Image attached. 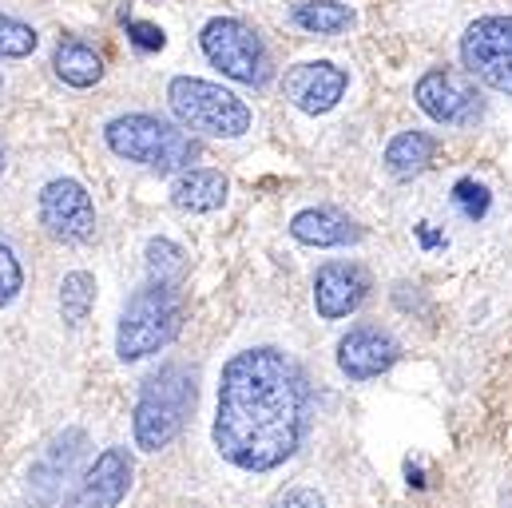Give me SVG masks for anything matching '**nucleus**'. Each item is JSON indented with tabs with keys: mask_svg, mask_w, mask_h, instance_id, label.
Masks as SVG:
<instances>
[{
	"mask_svg": "<svg viewBox=\"0 0 512 508\" xmlns=\"http://www.w3.org/2000/svg\"><path fill=\"white\" fill-rule=\"evenodd\" d=\"M310 389L302 370L274 346L235 354L219 374L215 449L243 473H270L290 461L306 437Z\"/></svg>",
	"mask_w": 512,
	"mask_h": 508,
	"instance_id": "obj_1",
	"label": "nucleus"
},
{
	"mask_svg": "<svg viewBox=\"0 0 512 508\" xmlns=\"http://www.w3.org/2000/svg\"><path fill=\"white\" fill-rule=\"evenodd\" d=\"M195 397H199V389H195V370L191 366L167 362L159 374H151L143 381V389L135 397V409H131L135 449H143V453L167 449L183 433V425L195 409Z\"/></svg>",
	"mask_w": 512,
	"mask_h": 508,
	"instance_id": "obj_2",
	"label": "nucleus"
},
{
	"mask_svg": "<svg viewBox=\"0 0 512 508\" xmlns=\"http://www.w3.org/2000/svg\"><path fill=\"white\" fill-rule=\"evenodd\" d=\"M183 326V294L179 286L143 282L128 298L120 326H116V354L120 362H143L159 354Z\"/></svg>",
	"mask_w": 512,
	"mask_h": 508,
	"instance_id": "obj_3",
	"label": "nucleus"
},
{
	"mask_svg": "<svg viewBox=\"0 0 512 508\" xmlns=\"http://www.w3.org/2000/svg\"><path fill=\"white\" fill-rule=\"evenodd\" d=\"M104 139L108 147L128 159L139 163L147 171H159V175H171V171H187L199 155V143L179 131V127L163 124L155 116H143V112H131V116H116L112 124L104 127Z\"/></svg>",
	"mask_w": 512,
	"mask_h": 508,
	"instance_id": "obj_4",
	"label": "nucleus"
},
{
	"mask_svg": "<svg viewBox=\"0 0 512 508\" xmlns=\"http://www.w3.org/2000/svg\"><path fill=\"white\" fill-rule=\"evenodd\" d=\"M167 104L183 127L215 135V139H239L251 131V120H255L251 108L235 92L211 80H195V76H175L167 84Z\"/></svg>",
	"mask_w": 512,
	"mask_h": 508,
	"instance_id": "obj_5",
	"label": "nucleus"
},
{
	"mask_svg": "<svg viewBox=\"0 0 512 508\" xmlns=\"http://www.w3.org/2000/svg\"><path fill=\"white\" fill-rule=\"evenodd\" d=\"M199 48H203V56H207L223 76H231V80H239V84H262V80H266V68H270L266 44L258 40L255 28H247V24L235 20V16H215V20H207L203 32H199Z\"/></svg>",
	"mask_w": 512,
	"mask_h": 508,
	"instance_id": "obj_6",
	"label": "nucleus"
},
{
	"mask_svg": "<svg viewBox=\"0 0 512 508\" xmlns=\"http://www.w3.org/2000/svg\"><path fill=\"white\" fill-rule=\"evenodd\" d=\"M461 60L469 76L493 92L512 96V16H481L461 36Z\"/></svg>",
	"mask_w": 512,
	"mask_h": 508,
	"instance_id": "obj_7",
	"label": "nucleus"
},
{
	"mask_svg": "<svg viewBox=\"0 0 512 508\" xmlns=\"http://www.w3.org/2000/svg\"><path fill=\"white\" fill-rule=\"evenodd\" d=\"M40 227L60 243H88L96 235V203L80 179H52L40 187Z\"/></svg>",
	"mask_w": 512,
	"mask_h": 508,
	"instance_id": "obj_8",
	"label": "nucleus"
},
{
	"mask_svg": "<svg viewBox=\"0 0 512 508\" xmlns=\"http://www.w3.org/2000/svg\"><path fill=\"white\" fill-rule=\"evenodd\" d=\"M413 96H417V108L429 120L445 127H473L485 112V104L477 96V84L461 72H449V68H429L417 80Z\"/></svg>",
	"mask_w": 512,
	"mask_h": 508,
	"instance_id": "obj_9",
	"label": "nucleus"
},
{
	"mask_svg": "<svg viewBox=\"0 0 512 508\" xmlns=\"http://www.w3.org/2000/svg\"><path fill=\"white\" fill-rule=\"evenodd\" d=\"M88 449L84 429H64L28 469V508H60L64 505V485L72 481L80 457Z\"/></svg>",
	"mask_w": 512,
	"mask_h": 508,
	"instance_id": "obj_10",
	"label": "nucleus"
},
{
	"mask_svg": "<svg viewBox=\"0 0 512 508\" xmlns=\"http://www.w3.org/2000/svg\"><path fill=\"white\" fill-rule=\"evenodd\" d=\"M131 481H135V457L128 449H104L60 508H120L131 493Z\"/></svg>",
	"mask_w": 512,
	"mask_h": 508,
	"instance_id": "obj_11",
	"label": "nucleus"
},
{
	"mask_svg": "<svg viewBox=\"0 0 512 508\" xmlns=\"http://www.w3.org/2000/svg\"><path fill=\"white\" fill-rule=\"evenodd\" d=\"M346 84H350V76H346L338 64H330V60H306V64L286 68V76H282V96H286L298 112H306V116H326V112H334L338 100L346 96Z\"/></svg>",
	"mask_w": 512,
	"mask_h": 508,
	"instance_id": "obj_12",
	"label": "nucleus"
},
{
	"mask_svg": "<svg viewBox=\"0 0 512 508\" xmlns=\"http://www.w3.org/2000/svg\"><path fill=\"white\" fill-rule=\"evenodd\" d=\"M370 294V274L358 262H326L314 274V310L326 322L350 318Z\"/></svg>",
	"mask_w": 512,
	"mask_h": 508,
	"instance_id": "obj_13",
	"label": "nucleus"
},
{
	"mask_svg": "<svg viewBox=\"0 0 512 508\" xmlns=\"http://www.w3.org/2000/svg\"><path fill=\"white\" fill-rule=\"evenodd\" d=\"M401 346L393 342V334H385L382 326H354L342 342H338V370L350 381L382 378L385 370L397 362Z\"/></svg>",
	"mask_w": 512,
	"mask_h": 508,
	"instance_id": "obj_14",
	"label": "nucleus"
},
{
	"mask_svg": "<svg viewBox=\"0 0 512 508\" xmlns=\"http://www.w3.org/2000/svg\"><path fill=\"white\" fill-rule=\"evenodd\" d=\"M290 235L306 247H346L354 239H362L358 223L334 207H306L290 219Z\"/></svg>",
	"mask_w": 512,
	"mask_h": 508,
	"instance_id": "obj_15",
	"label": "nucleus"
},
{
	"mask_svg": "<svg viewBox=\"0 0 512 508\" xmlns=\"http://www.w3.org/2000/svg\"><path fill=\"white\" fill-rule=\"evenodd\" d=\"M171 203L187 215H207V211H219L227 203V179L223 171H211V167H187L175 175L171 183Z\"/></svg>",
	"mask_w": 512,
	"mask_h": 508,
	"instance_id": "obj_16",
	"label": "nucleus"
},
{
	"mask_svg": "<svg viewBox=\"0 0 512 508\" xmlns=\"http://www.w3.org/2000/svg\"><path fill=\"white\" fill-rule=\"evenodd\" d=\"M52 68L68 88H92L104 80V56L84 40H60L52 52Z\"/></svg>",
	"mask_w": 512,
	"mask_h": 508,
	"instance_id": "obj_17",
	"label": "nucleus"
},
{
	"mask_svg": "<svg viewBox=\"0 0 512 508\" xmlns=\"http://www.w3.org/2000/svg\"><path fill=\"white\" fill-rule=\"evenodd\" d=\"M433 155H437V139L429 131H401L385 147V167L397 179H413L433 163Z\"/></svg>",
	"mask_w": 512,
	"mask_h": 508,
	"instance_id": "obj_18",
	"label": "nucleus"
},
{
	"mask_svg": "<svg viewBox=\"0 0 512 508\" xmlns=\"http://www.w3.org/2000/svg\"><path fill=\"white\" fill-rule=\"evenodd\" d=\"M290 16H294L298 28L314 32V36H338L354 24V12L338 0H302V4H294Z\"/></svg>",
	"mask_w": 512,
	"mask_h": 508,
	"instance_id": "obj_19",
	"label": "nucleus"
},
{
	"mask_svg": "<svg viewBox=\"0 0 512 508\" xmlns=\"http://www.w3.org/2000/svg\"><path fill=\"white\" fill-rule=\"evenodd\" d=\"M96 306V278L88 270H72L60 282V318L68 326H84Z\"/></svg>",
	"mask_w": 512,
	"mask_h": 508,
	"instance_id": "obj_20",
	"label": "nucleus"
},
{
	"mask_svg": "<svg viewBox=\"0 0 512 508\" xmlns=\"http://www.w3.org/2000/svg\"><path fill=\"white\" fill-rule=\"evenodd\" d=\"M147 258V282H163V286H179L187 274V251L171 239H147L143 247Z\"/></svg>",
	"mask_w": 512,
	"mask_h": 508,
	"instance_id": "obj_21",
	"label": "nucleus"
},
{
	"mask_svg": "<svg viewBox=\"0 0 512 508\" xmlns=\"http://www.w3.org/2000/svg\"><path fill=\"white\" fill-rule=\"evenodd\" d=\"M36 44H40V32L32 24L0 12V56L4 60H24L36 52Z\"/></svg>",
	"mask_w": 512,
	"mask_h": 508,
	"instance_id": "obj_22",
	"label": "nucleus"
},
{
	"mask_svg": "<svg viewBox=\"0 0 512 508\" xmlns=\"http://www.w3.org/2000/svg\"><path fill=\"white\" fill-rule=\"evenodd\" d=\"M489 187L485 183H477V179H457V187H453V207L469 219V223H477V219H485L489 215Z\"/></svg>",
	"mask_w": 512,
	"mask_h": 508,
	"instance_id": "obj_23",
	"label": "nucleus"
},
{
	"mask_svg": "<svg viewBox=\"0 0 512 508\" xmlns=\"http://www.w3.org/2000/svg\"><path fill=\"white\" fill-rule=\"evenodd\" d=\"M20 290H24V266H20L16 251L0 239V310L12 306L20 298Z\"/></svg>",
	"mask_w": 512,
	"mask_h": 508,
	"instance_id": "obj_24",
	"label": "nucleus"
},
{
	"mask_svg": "<svg viewBox=\"0 0 512 508\" xmlns=\"http://www.w3.org/2000/svg\"><path fill=\"white\" fill-rule=\"evenodd\" d=\"M266 508H326V501H322V493L310 489V485H290V489H282Z\"/></svg>",
	"mask_w": 512,
	"mask_h": 508,
	"instance_id": "obj_25",
	"label": "nucleus"
},
{
	"mask_svg": "<svg viewBox=\"0 0 512 508\" xmlns=\"http://www.w3.org/2000/svg\"><path fill=\"white\" fill-rule=\"evenodd\" d=\"M128 24V36L135 48H143V52H159L163 44H167V36H163V28H155V24H143V20H124Z\"/></svg>",
	"mask_w": 512,
	"mask_h": 508,
	"instance_id": "obj_26",
	"label": "nucleus"
},
{
	"mask_svg": "<svg viewBox=\"0 0 512 508\" xmlns=\"http://www.w3.org/2000/svg\"><path fill=\"white\" fill-rule=\"evenodd\" d=\"M0 175H4V151H0Z\"/></svg>",
	"mask_w": 512,
	"mask_h": 508,
	"instance_id": "obj_27",
	"label": "nucleus"
}]
</instances>
